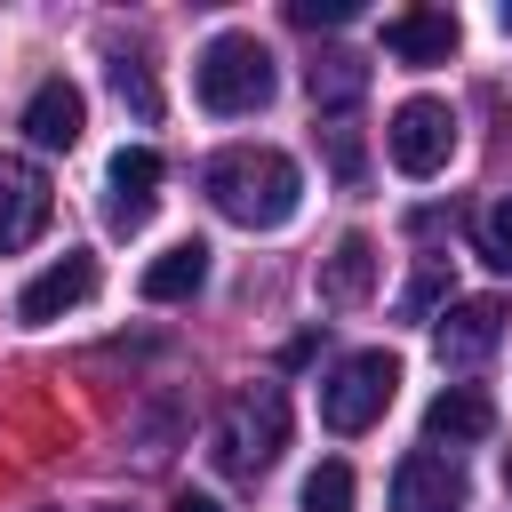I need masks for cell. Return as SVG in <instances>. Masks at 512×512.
Masks as SVG:
<instances>
[{
	"mask_svg": "<svg viewBox=\"0 0 512 512\" xmlns=\"http://www.w3.org/2000/svg\"><path fill=\"white\" fill-rule=\"evenodd\" d=\"M200 192L216 200V216L248 224V232H280L304 200V168L280 152V144H232L200 168Z\"/></svg>",
	"mask_w": 512,
	"mask_h": 512,
	"instance_id": "1",
	"label": "cell"
},
{
	"mask_svg": "<svg viewBox=\"0 0 512 512\" xmlns=\"http://www.w3.org/2000/svg\"><path fill=\"white\" fill-rule=\"evenodd\" d=\"M192 88H200V104H208L216 120H248V112L272 104L280 72H272V48H264L256 32H216V40L200 48V64H192Z\"/></svg>",
	"mask_w": 512,
	"mask_h": 512,
	"instance_id": "2",
	"label": "cell"
},
{
	"mask_svg": "<svg viewBox=\"0 0 512 512\" xmlns=\"http://www.w3.org/2000/svg\"><path fill=\"white\" fill-rule=\"evenodd\" d=\"M288 448V392L280 384H240L224 408H216V464L232 480H256L272 472Z\"/></svg>",
	"mask_w": 512,
	"mask_h": 512,
	"instance_id": "3",
	"label": "cell"
},
{
	"mask_svg": "<svg viewBox=\"0 0 512 512\" xmlns=\"http://www.w3.org/2000/svg\"><path fill=\"white\" fill-rule=\"evenodd\" d=\"M392 392H400V360H392V352H352V360H336L328 384H320V424H328V432H368V424L392 408Z\"/></svg>",
	"mask_w": 512,
	"mask_h": 512,
	"instance_id": "4",
	"label": "cell"
},
{
	"mask_svg": "<svg viewBox=\"0 0 512 512\" xmlns=\"http://www.w3.org/2000/svg\"><path fill=\"white\" fill-rule=\"evenodd\" d=\"M384 152H392V168L400 176H440L448 168V152H456V112L440 104V96H408L400 112H392V128H384Z\"/></svg>",
	"mask_w": 512,
	"mask_h": 512,
	"instance_id": "5",
	"label": "cell"
},
{
	"mask_svg": "<svg viewBox=\"0 0 512 512\" xmlns=\"http://www.w3.org/2000/svg\"><path fill=\"white\" fill-rule=\"evenodd\" d=\"M464 504H472V480H464L456 456L416 448V456L392 464V512H464Z\"/></svg>",
	"mask_w": 512,
	"mask_h": 512,
	"instance_id": "6",
	"label": "cell"
},
{
	"mask_svg": "<svg viewBox=\"0 0 512 512\" xmlns=\"http://www.w3.org/2000/svg\"><path fill=\"white\" fill-rule=\"evenodd\" d=\"M88 296H96V256L64 248L48 272H32V280H24V296H16V320H24V328H48V320L80 312Z\"/></svg>",
	"mask_w": 512,
	"mask_h": 512,
	"instance_id": "7",
	"label": "cell"
},
{
	"mask_svg": "<svg viewBox=\"0 0 512 512\" xmlns=\"http://www.w3.org/2000/svg\"><path fill=\"white\" fill-rule=\"evenodd\" d=\"M104 184H112L104 224H112V232H144V224H152V208H160V152H152V144H120Z\"/></svg>",
	"mask_w": 512,
	"mask_h": 512,
	"instance_id": "8",
	"label": "cell"
},
{
	"mask_svg": "<svg viewBox=\"0 0 512 512\" xmlns=\"http://www.w3.org/2000/svg\"><path fill=\"white\" fill-rule=\"evenodd\" d=\"M432 344H440V360H448V368L488 360V352L504 344V304H496V296H456V304L432 320Z\"/></svg>",
	"mask_w": 512,
	"mask_h": 512,
	"instance_id": "9",
	"label": "cell"
},
{
	"mask_svg": "<svg viewBox=\"0 0 512 512\" xmlns=\"http://www.w3.org/2000/svg\"><path fill=\"white\" fill-rule=\"evenodd\" d=\"M48 176L32 168V160H0V256H16V248H32L40 232H48Z\"/></svg>",
	"mask_w": 512,
	"mask_h": 512,
	"instance_id": "10",
	"label": "cell"
},
{
	"mask_svg": "<svg viewBox=\"0 0 512 512\" xmlns=\"http://www.w3.org/2000/svg\"><path fill=\"white\" fill-rule=\"evenodd\" d=\"M16 128H24L40 152H72V144H80V128H88V96L56 72V80H40V88L24 96V120H16Z\"/></svg>",
	"mask_w": 512,
	"mask_h": 512,
	"instance_id": "11",
	"label": "cell"
},
{
	"mask_svg": "<svg viewBox=\"0 0 512 512\" xmlns=\"http://www.w3.org/2000/svg\"><path fill=\"white\" fill-rule=\"evenodd\" d=\"M456 40H464L456 8H400V16L384 24V48H392L400 64H448Z\"/></svg>",
	"mask_w": 512,
	"mask_h": 512,
	"instance_id": "12",
	"label": "cell"
},
{
	"mask_svg": "<svg viewBox=\"0 0 512 512\" xmlns=\"http://www.w3.org/2000/svg\"><path fill=\"white\" fill-rule=\"evenodd\" d=\"M496 432V400L480 392V384H448L432 408H424V440L432 448H472V440H488Z\"/></svg>",
	"mask_w": 512,
	"mask_h": 512,
	"instance_id": "13",
	"label": "cell"
},
{
	"mask_svg": "<svg viewBox=\"0 0 512 512\" xmlns=\"http://www.w3.org/2000/svg\"><path fill=\"white\" fill-rule=\"evenodd\" d=\"M144 304H192L200 288H208V248L200 240H176V248H160L152 264H144Z\"/></svg>",
	"mask_w": 512,
	"mask_h": 512,
	"instance_id": "14",
	"label": "cell"
},
{
	"mask_svg": "<svg viewBox=\"0 0 512 512\" xmlns=\"http://www.w3.org/2000/svg\"><path fill=\"white\" fill-rule=\"evenodd\" d=\"M368 288H376V240L368 232H344L320 256V304H360Z\"/></svg>",
	"mask_w": 512,
	"mask_h": 512,
	"instance_id": "15",
	"label": "cell"
},
{
	"mask_svg": "<svg viewBox=\"0 0 512 512\" xmlns=\"http://www.w3.org/2000/svg\"><path fill=\"white\" fill-rule=\"evenodd\" d=\"M304 88H312L320 112H344V104L368 96V56H352V48H320V56L304 64Z\"/></svg>",
	"mask_w": 512,
	"mask_h": 512,
	"instance_id": "16",
	"label": "cell"
},
{
	"mask_svg": "<svg viewBox=\"0 0 512 512\" xmlns=\"http://www.w3.org/2000/svg\"><path fill=\"white\" fill-rule=\"evenodd\" d=\"M456 304V288H448V264H424L408 288H400V320H440Z\"/></svg>",
	"mask_w": 512,
	"mask_h": 512,
	"instance_id": "17",
	"label": "cell"
},
{
	"mask_svg": "<svg viewBox=\"0 0 512 512\" xmlns=\"http://www.w3.org/2000/svg\"><path fill=\"white\" fill-rule=\"evenodd\" d=\"M304 512H352V464H312L304 472Z\"/></svg>",
	"mask_w": 512,
	"mask_h": 512,
	"instance_id": "18",
	"label": "cell"
},
{
	"mask_svg": "<svg viewBox=\"0 0 512 512\" xmlns=\"http://www.w3.org/2000/svg\"><path fill=\"white\" fill-rule=\"evenodd\" d=\"M112 96H120V104H128L136 120H160V80H152L144 64H128V56L112 64Z\"/></svg>",
	"mask_w": 512,
	"mask_h": 512,
	"instance_id": "19",
	"label": "cell"
},
{
	"mask_svg": "<svg viewBox=\"0 0 512 512\" xmlns=\"http://www.w3.org/2000/svg\"><path fill=\"white\" fill-rule=\"evenodd\" d=\"M480 248H488V264H496V272H512V192L480 216Z\"/></svg>",
	"mask_w": 512,
	"mask_h": 512,
	"instance_id": "20",
	"label": "cell"
},
{
	"mask_svg": "<svg viewBox=\"0 0 512 512\" xmlns=\"http://www.w3.org/2000/svg\"><path fill=\"white\" fill-rule=\"evenodd\" d=\"M288 16H296L304 32H336V24L360 16V0H288Z\"/></svg>",
	"mask_w": 512,
	"mask_h": 512,
	"instance_id": "21",
	"label": "cell"
},
{
	"mask_svg": "<svg viewBox=\"0 0 512 512\" xmlns=\"http://www.w3.org/2000/svg\"><path fill=\"white\" fill-rule=\"evenodd\" d=\"M328 152H336V176L360 184V144H352V128H328Z\"/></svg>",
	"mask_w": 512,
	"mask_h": 512,
	"instance_id": "22",
	"label": "cell"
},
{
	"mask_svg": "<svg viewBox=\"0 0 512 512\" xmlns=\"http://www.w3.org/2000/svg\"><path fill=\"white\" fill-rule=\"evenodd\" d=\"M176 512H224V504H216V496H200V488H184V496H176Z\"/></svg>",
	"mask_w": 512,
	"mask_h": 512,
	"instance_id": "23",
	"label": "cell"
},
{
	"mask_svg": "<svg viewBox=\"0 0 512 512\" xmlns=\"http://www.w3.org/2000/svg\"><path fill=\"white\" fill-rule=\"evenodd\" d=\"M496 24H504V32H512V0H504V8H496Z\"/></svg>",
	"mask_w": 512,
	"mask_h": 512,
	"instance_id": "24",
	"label": "cell"
},
{
	"mask_svg": "<svg viewBox=\"0 0 512 512\" xmlns=\"http://www.w3.org/2000/svg\"><path fill=\"white\" fill-rule=\"evenodd\" d=\"M504 488H512V448H504Z\"/></svg>",
	"mask_w": 512,
	"mask_h": 512,
	"instance_id": "25",
	"label": "cell"
}]
</instances>
